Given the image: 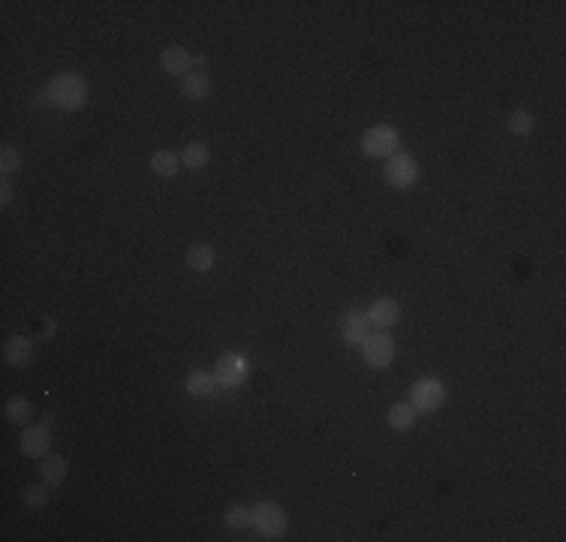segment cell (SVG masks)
<instances>
[{
    "instance_id": "cell-19",
    "label": "cell",
    "mask_w": 566,
    "mask_h": 542,
    "mask_svg": "<svg viewBox=\"0 0 566 542\" xmlns=\"http://www.w3.org/2000/svg\"><path fill=\"white\" fill-rule=\"evenodd\" d=\"M214 386H217V380H214L211 374H205V371H196V374H190V380H187V392L190 395H211Z\"/></svg>"
},
{
    "instance_id": "cell-15",
    "label": "cell",
    "mask_w": 566,
    "mask_h": 542,
    "mask_svg": "<svg viewBox=\"0 0 566 542\" xmlns=\"http://www.w3.org/2000/svg\"><path fill=\"white\" fill-rule=\"evenodd\" d=\"M416 422V406L413 404H395L389 410V425L398 428V431H407V428H413Z\"/></svg>"
},
{
    "instance_id": "cell-11",
    "label": "cell",
    "mask_w": 566,
    "mask_h": 542,
    "mask_svg": "<svg viewBox=\"0 0 566 542\" xmlns=\"http://www.w3.org/2000/svg\"><path fill=\"white\" fill-rule=\"evenodd\" d=\"M64 473H66V461L61 455H45L42 464H40V476L45 485H61L64 482Z\"/></svg>"
},
{
    "instance_id": "cell-23",
    "label": "cell",
    "mask_w": 566,
    "mask_h": 542,
    "mask_svg": "<svg viewBox=\"0 0 566 542\" xmlns=\"http://www.w3.org/2000/svg\"><path fill=\"white\" fill-rule=\"evenodd\" d=\"M0 169H4V175H9V172H16V169L21 166V154L13 148V145H4V151H0Z\"/></svg>"
},
{
    "instance_id": "cell-13",
    "label": "cell",
    "mask_w": 566,
    "mask_h": 542,
    "mask_svg": "<svg viewBox=\"0 0 566 542\" xmlns=\"http://www.w3.org/2000/svg\"><path fill=\"white\" fill-rule=\"evenodd\" d=\"M368 316H361V313H349L347 316V325H344V337L349 344H361L368 337Z\"/></svg>"
},
{
    "instance_id": "cell-17",
    "label": "cell",
    "mask_w": 566,
    "mask_h": 542,
    "mask_svg": "<svg viewBox=\"0 0 566 542\" xmlns=\"http://www.w3.org/2000/svg\"><path fill=\"white\" fill-rule=\"evenodd\" d=\"M151 169L157 175H163V178H172L178 172V157L172 151H157L151 157Z\"/></svg>"
},
{
    "instance_id": "cell-4",
    "label": "cell",
    "mask_w": 566,
    "mask_h": 542,
    "mask_svg": "<svg viewBox=\"0 0 566 542\" xmlns=\"http://www.w3.org/2000/svg\"><path fill=\"white\" fill-rule=\"evenodd\" d=\"M361 148H365L368 157H392V151L398 148V133L386 124H380V127H373L365 133V139H361Z\"/></svg>"
},
{
    "instance_id": "cell-6",
    "label": "cell",
    "mask_w": 566,
    "mask_h": 542,
    "mask_svg": "<svg viewBox=\"0 0 566 542\" xmlns=\"http://www.w3.org/2000/svg\"><path fill=\"white\" fill-rule=\"evenodd\" d=\"M361 347H365V361H368L371 368H386L389 361L395 359V344H392V337L383 335V332L368 335L365 341H361Z\"/></svg>"
},
{
    "instance_id": "cell-1",
    "label": "cell",
    "mask_w": 566,
    "mask_h": 542,
    "mask_svg": "<svg viewBox=\"0 0 566 542\" xmlns=\"http://www.w3.org/2000/svg\"><path fill=\"white\" fill-rule=\"evenodd\" d=\"M52 97H54V103L64 106V109H78V106L85 103V85H82V78L73 76V73L58 76V78H54V85H52Z\"/></svg>"
},
{
    "instance_id": "cell-7",
    "label": "cell",
    "mask_w": 566,
    "mask_h": 542,
    "mask_svg": "<svg viewBox=\"0 0 566 542\" xmlns=\"http://www.w3.org/2000/svg\"><path fill=\"white\" fill-rule=\"evenodd\" d=\"M247 377V368H244V359L235 356V353H223L220 361H217V371H214V380L220 383V386L232 389V386H241Z\"/></svg>"
},
{
    "instance_id": "cell-12",
    "label": "cell",
    "mask_w": 566,
    "mask_h": 542,
    "mask_svg": "<svg viewBox=\"0 0 566 542\" xmlns=\"http://www.w3.org/2000/svg\"><path fill=\"white\" fill-rule=\"evenodd\" d=\"M4 356L9 365H25V361H30V341H25V337H9L6 347H4Z\"/></svg>"
},
{
    "instance_id": "cell-25",
    "label": "cell",
    "mask_w": 566,
    "mask_h": 542,
    "mask_svg": "<svg viewBox=\"0 0 566 542\" xmlns=\"http://www.w3.org/2000/svg\"><path fill=\"white\" fill-rule=\"evenodd\" d=\"M0 196H4L0 199V205H9V202H13V187H9L6 178H4V184H0Z\"/></svg>"
},
{
    "instance_id": "cell-2",
    "label": "cell",
    "mask_w": 566,
    "mask_h": 542,
    "mask_svg": "<svg viewBox=\"0 0 566 542\" xmlns=\"http://www.w3.org/2000/svg\"><path fill=\"white\" fill-rule=\"evenodd\" d=\"M253 524L259 527V534L277 536V534H283V530H287V512H283L277 503L263 500V503L253 506Z\"/></svg>"
},
{
    "instance_id": "cell-9",
    "label": "cell",
    "mask_w": 566,
    "mask_h": 542,
    "mask_svg": "<svg viewBox=\"0 0 566 542\" xmlns=\"http://www.w3.org/2000/svg\"><path fill=\"white\" fill-rule=\"evenodd\" d=\"M368 320H371L373 325H380V329H389V325H395V323L401 320V304L392 301V299H380V301L371 308Z\"/></svg>"
},
{
    "instance_id": "cell-3",
    "label": "cell",
    "mask_w": 566,
    "mask_h": 542,
    "mask_svg": "<svg viewBox=\"0 0 566 542\" xmlns=\"http://www.w3.org/2000/svg\"><path fill=\"white\" fill-rule=\"evenodd\" d=\"M443 401H446V392H443V386H440L437 380H419L416 386L410 389V404L416 406V410H422V413L440 410Z\"/></svg>"
},
{
    "instance_id": "cell-5",
    "label": "cell",
    "mask_w": 566,
    "mask_h": 542,
    "mask_svg": "<svg viewBox=\"0 0 566 542\" xmlns=\"http://www.w3.org/2000/svg\"><path fill=\"white\" fill-rule=\"evenodd\" d=\"M386 178H389V184H395V187H410V184H416V178H419V163L413 160V157H407V154H392L386 160Z\"/></svg>"
},
{
    "instance_id": "cell-24",
    "label": "cell",
    "mask_w": 566,
    "mask_h": 542,
    "mask_svg": "<svg viewBox=\"0 0 566 542\" xmlns=\"http://www.w3.org/2000/svg\"><path fill=\"white\" fill-rule=\"evenodd\" d=\"M45 500H49V491H45L42 485H30V488L25 491V503L28 506H42Z\"/></svg>"
},
{
    "instance_id": "cell-20",
    "label": "cell",
    "mask_w": 566,
    "mask_h": 542,
    "mask_svg": "<svg viewBox=\"0 0 566 542\" xmlns=\"http://www.w3.org/2000/svg\"><path fill=\"white\" fill-rule=\"evenodd\" d=\"M509 130H512L515 136H527L530 130H534V115H530V112H512V115H509Z\"/></svg>"
},
{
    "instance_id": "cell-22",
    "label": "cell",
    "mask_w": 566,
    "mask_h": 542,
    "mask_svg": "<svg viewBox=\"0 0 566 542\" xmlns=\"http://www.w3.org/2000/svg\"><path fill=\"white\" fill-rule=\"evenodd\" d=\"M226 524L229 527H251L253 524V510H244V506H232L226 512Z\"/></svg>"
},
{
    "instance_id": "cell-10",
    "label": "cell",
    "mask_w": 566,
    "mask_h": 542,
    "mask_svg": "<svg viewBox=\"0 0 566 542\" xmlns=\"http://www.w3.org/2000/svg\"><path fill=\"white\" fill-rule=\"evenodd\" d=\"M163 70L169 76H190V64H193V58H190L187 49H181V45H172V49L163 52Z\"/></svg>"
},
{
    "instance_id": "cell-14",
    "label": "cell",
    "mask_w": 566,
    "mask_h": 542,
    "mask_svg": "<svg viewBox=\"0 0 566 542\" xmlns=\"http://www.w3.org/2000/svg\"><path fill=\"white\" fill-rule=\"evenodd\" d=\"M187 100H205L208 97V76L205 73H190L184 78V85H181Z\"/></svg>"
},
{
    "instance_id": "cell-16",
    "label": "cell",
    "mask_w": 566,
    "mask_h": 542,
    "mask_svg": "<svg viewBox=\"0 0 566 542\" xmlns=\"http://www.w3.org/2000/svg\"><path fill=\"white\" fill-rule=\"evenodd\" d=\"M187 265L193 271H208L214 265V251L208 244H193L187 251Z\"/></svg>"
},
{
    "instance_id": "cell-8",
    "label": "cell",
    "mask_w": 566,
    "mask_h": 542,
    "mask_svg": "<svg viewBox=\"0 0 566 542\" xmlns=\"http://www.w3.org/2000/svg\"><path fill=\"white\" fill-rule=\"evenodd\" d=\"M52 449V437H49V428L45 425H33L21 434V452L30 458H45Z\"/></svg>"
},
{
    "instance_id": "cell-18",
    "label": "cell",
    "mask_w": 566,
    "mask_h": 542,
    "mask_svg": "<svg viewBox=\"0 0 566 542\" xmlns=\"http://www.w3.org/2000/svg\"><path fill=\"white\" fill-rule=\"evenodd\" d=\"M181 163H184L187 169H202L208 163V148L202 142H190L184 148V157H181Z\"/></svg>"
},
{
    "instance_id": "cell-21",
    "label": "cell",
    "mask_w": 566,
    "mask_h": 542,
    "mask_svg": "<svg viewBox=\"0 0 566 542\" xmlns=\"http://www.w3.org/2000/svg\"><path fill=\"white\" fill-rule=\"evenodd\" d=\"M6 416H9V422H25L28 416H30V401L28 398H13L6 404Z\"/></svg>"
}]
</instances>
